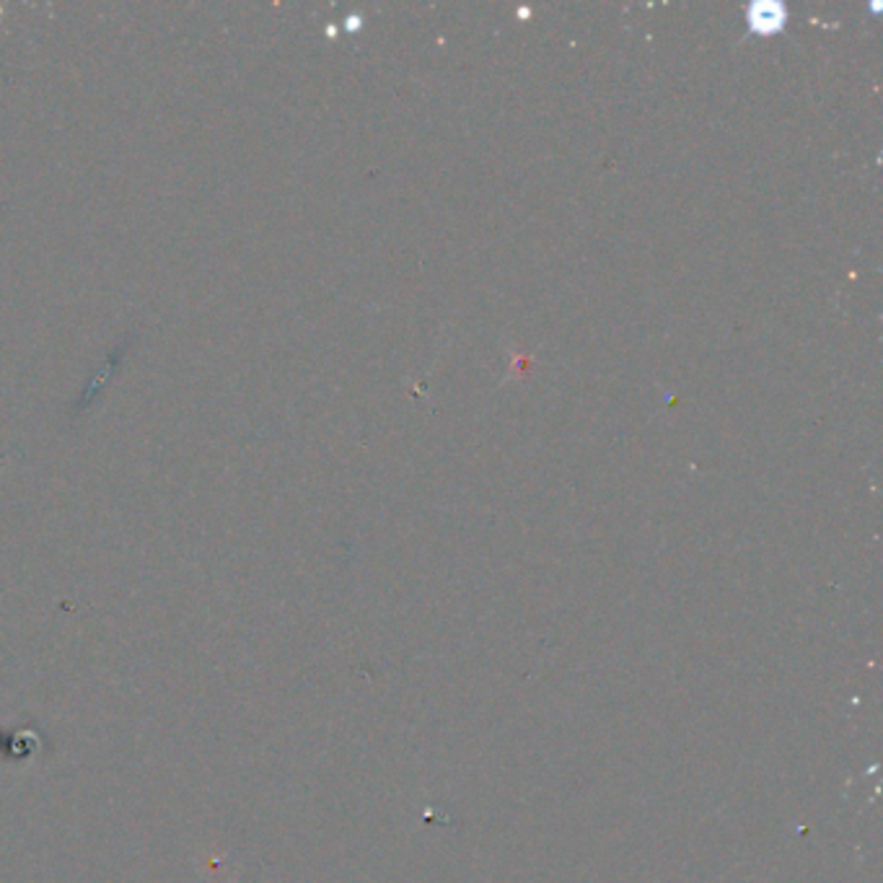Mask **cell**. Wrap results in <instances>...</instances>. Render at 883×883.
<instances>
[{"label": "cell", "instance_id": "6da1fadb", "mask_svg": "<svg viewBox=\"0 0 883 883\" xmlns=\"http://www.w3.org/2000/svg\"><path fill=\"white\" fill-rule=\"evenodd\" d=\"M754 32L772 34L785 26V9L777 3H756L752 9V19H749Z\"/></svg>", "mask_w": 883, "mask_h": 883}, {"label": "cell", "instance_id": "7a4b0ae2", "mask_svg": "<svg viewBox=\"0 0 883 883\" xmlns=\"http://www.w3.org/2000/svg\"><path fill=\"white\" fill-rule=\"evenodd\" d=\"M42 743H44V739L40 733H34L32 728H24V731H17L11 735L9 739V754H11V760H32V756H36L42 752Z\"/></svg>", "mask_w": 883, "mask_h": 883}, {"label": "cell", "instance_id": "3957f363", "mask_svg": "<svg viewBox=\"0 0 883 883\" xmlns=\"http://www.w3.org/2000/svg\"><path fill=\"white\" fill-rule=\"evenodd\" d=\"M3 743H6V733L0 731V754H3Z\"/></svg>", "mask_w": 883, "mask_h": 883}]
</instances>
